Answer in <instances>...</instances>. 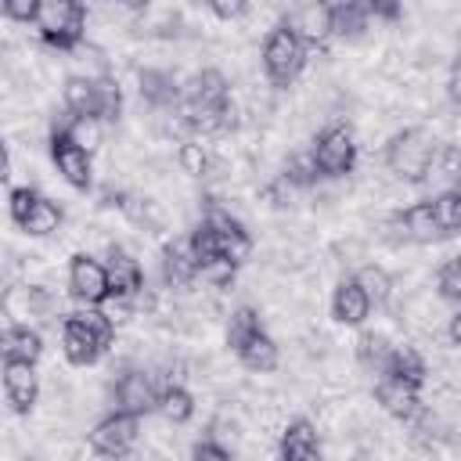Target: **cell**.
<instances>
[{
  "label": "cell",
  "instance_id": "cell-1",
  "mask_svg": "<svg viewBox=\"0 0 461 461\" xmlns=\"http://www.w3.org/2000/svg\"><path fill=\"white\" fill-rule=\"evenodd\" d=\"M112 335H115V321L104 306H79L61 321V353L76 367L97 364L101 353L112 346Z\"/></svg>",
  "mask_w": 461,
  "mask_h": 461
},
{
  "label": "cell",
  "instance_id": "cell-2",
  "mask_svg": "<svg viewBox=\"0 0 461 461\" xmlns=\"http://www.w3.org/2000/svg\"><path fill=\"white\" fill-rule=\"evenodd\" d=\"M191 249H194V256H198V270H202L205 263H212V259H230V263L238 267V263L249 259L252 238H249V230H245L227 209H216V205H212V209L202 216V223L191 230Z\"/></svg>",
  "mask_w": 461,
  "mask_h": 461
},
{
  "label": "cell",
  "instance_id": "cell-3",
  "mask_svg": "<svg viewBox=\"0 0 461 461\" xmlns=\"http://www.w3.org/2000/svg\"><path fill=\"white\" fill-rule=\"evenodd\" d=\"M184 115L198 133H216L230 122V83L220 68H202L187 94H184Z\"/></svg>",
  "mask_w": 461,
  "mask_h": 461
},
{
  "label": "cell",
  "instance_id": "cell-4",
  "mask_svg": "<svg viewBox=\"0 0 461 461\" xmlns=\"http://www.w3.org/2000/svg\"><path fill=\"white\" fill-rule=\"evenodd\" d=\"M32 25L43 43H50L58 50H72V47H79L83 29H86V7H83V0H40Z\"/></svg>",
  "mask_w": 461,
  "mask_h": 461
},
{
  "label": "cell",
  "instance_id": "cell-5",
  "mask_svg": "<svg viewBox=\"0 0 461 461\" xmlns=\"http://www.w3.org/2000/svg\"><path fill=\"white\" fill-rule=\"evenodd\" d=\"M306 68V43L281 22L263 40V72L274 86H292Z\"/></svg>",
  "mask_w": 461,
  "mask_h": 461
},
{
  "label": "cell",
  "instance_id": "cell-6",
  "mask_svg": "<svg viewBox=\"0 0 461 461\" xmlns=\"http://www.w3.org/2000/svg\"><path fill=\"white\" fill-rule=\"evenodd\" d=\"M432 151H436V140L425 130H403L385 144V166L403 184H425Z\"/></svg>",
  "mask_w": 461,
  "mask_h": 461
},
{
  "label": "cell",
  "instance_id": "cell-7",
  "mask_svg": "<svg viewBox=\"0 0 461 461\" xmlns=\"http://www.w3.org/2000/svg\"><path fill=\"white\" fill-rule=\"evenodd\" d=\"M310 155H313V166L321 176H346L357 166V137L349 126L331 122L313 137Z\"/></svg>",
  "mask_w": 461,
  "mask_h": 461
},
{
  "label": "cell",
  "instance_id": "cell-8",
  "mask_svg": "<svg viewBox=\"0 0 461 461\" xmlns=\"http://www.w3.org/2000/svg\"><path fill=\"white\" fill-rule=\"evenodd\" d=\"M68 295L79 306H104L112 299V281H108V267L86 252L72 256L68 263Z\"/></svg>",
  "mask_w": 461,
  "mask_h": 461
},
{
  "label": "cell",
  "instance_id": "cell-9",
  "mask_svg": "<svg viewBox=\"0 0 461 461\" xmlns=\"http://www.w3.org/2000/svg\"><path fill=\"white\" fill-rule=\"evenodd\" d=\"M137 436H140V414H130V411H119V407H115L112 414H104V418L94 425V432H90V450H94V454H104V457H122V454L133 450Z\"/></svg>",
  "mask_w": 461,
  "mask_h": 461
},
{
  "label": "cell",
  "instance_id": "cell-10",
  "mask_svg": "<svg viewBox=\"0 0 461 461\" xmlns=\"http://www.w3.org/2000/svg\"><path fill=\"white\" fill-rule=\"evenodd\" d=\"M285 25L306 47H317V43H324V40L335 36V4H328V0H299L285 14Z\"/></svg>",
  "mask_w": 461,
  "mask_h": 461
},
{
  "label": "cell",
  "instance_id": "cell-11",
  "mask_svg": "<svg viewBox=\"0 0 461 461\" xmlns=\"http://www.w3.org/2000/svg\"><path fill=\"white\" fill-rule=\"evenodd\" d=\"M50 162L58 169V176L65 184H72L76 191H86L94 184V162H90V151L79 148L65 130H58L50 137Z\"/></svg>",
  "mask_w": 461,
  "mask_h": 461
},
{
  "label": "cell",
  "instance_id": "cell-12",
  "mask_svg": "<svg viewBox=\"0 0 461 461\" xmlns=\"http://www.w3.org/2000/svg\"><path fill=\"white\" fill-rule=\"evenodd\" d=\"M158 393H162V389H155L151 375H148V371H137V367L122 371V375L115 378V389H112L115 407H119V411H130V414H140V418L158 407Z\"/></svg>",
  "mask_w": 461,
  "mask_h": 461
},
{
  "label": "cell",
  "instance_id": "cell-13",
  "mask_svg": "<svg viewBox=\"0 0 461 461\" xmlns=\"http://www.w3.org/2000/svg\"><path fill=\"white\" fill-rule=\"evenodd\" d=\"M375 400L382 403L385 414L400 418V421H414L421 414V385L403 382L396 375H382L375 385Z\"/></svg>",
  "mask_w": 461,
  "mask_h": 461
},
{
  "label": "cell",
  "instance_id": "cell-14",
  "mask_svg": "<svg viewBox=\"0 0 461 461\" xmlns=\"http://www.w3.org/2000/svg\"><path fill=\"white\" fill-rule=\"evenodd\" d=\"M4 396H7L14 414H29L36 407V396H40L36 364H29V360H4Z\"/></svg>",
  "mask_w": 461,
  "mask_h": 461
},
{
  "label": "cell",
  "instance_id": "cell-15",
  "mask_svg": "<svg viewBox=\"0 0 461 461\" xmlns=\"http://www.w3.org/2000/svg\"><path fill=\"white\" fill-rule=\"evenodd\" d=\"M371 310H375V303L367 299V292L360 288L357 277H342V281L335 285V295H331V317H335L339 324L357 328V324L367 321Z\"/></svg>",
  "mask_w": 461,
  "mask_h": 461
},
{
  "label": "cell",
  "instance_id": "cell-16",
  "mask_svg": "<svg viewBox=\"0 0 461 461\" xmlns=\"http://www.w3.org/2000/svg\"><path fill=\"white\" fill-rule=\"evenodd\" d=\"M104 267H108V281H112V295L115 299H130L133 303L144 292V270L126 249H112L104 256Z\"/></svg>",
  "mask_w": 461,
  "mask_h": 461
},
{
  "label": "cell",
  "instance_id": "cell-17",
  "mask_svg": "<svg viewBox=\"0 0 461 461\" xmlns=\"http://www.w3.org/2000/svg\"><path fill=\"white\" fill-rule=\"evenodd\" d=\"M393 223L400 227V234H403L407 241H418V245L443 241V230H439V223H436V216H432L429 198H425V202L407 205L403 212H396V216H393Z\"/></svg>",
  "mask_w": 461,
  "mask_h": 461
},
{
  "label": "cell",
  "instance_id": "cell-18",
  "mask_svg": "<svg viewBox=\"0 0 461 461\" xmlns=\"http://www.w3.org/2000/svg\"><path fill=\"white\" fill-rule=\"evenodd\" d=\"M162 277H166L169 288H187L198 277V256L191 249V238L187 241H169L162 249Z\"/></svg>",
  "mask_w": 461,
  "mask_h": 461
},
{
  "label": "cell",
  "instance_id": "cell-19",
  "mask_svg": "<svg viewBox=\"0 0 461 461\" xmlns=\"http://www.w3.org/2000/svg\"><path fill=\"white\" fill-rule=\"evenodd\" d=\"M281 457H288V461H310V457H321V439H317V429H313V421H306V418H295V421H288L285 425V432H281Z\"/></svg>",
  "mask_w": 461,
  "mask_h": 461
},
{
  "label": "cell",
  "instance_id": "cell-20",
  "mask_svg": "<svg viewBox=\"0 0 461 461\" xmlns=\"http://www.w3.org/2000/svg\"><path fill=\"white\" fill-rule=\"evenodd\" d=\"M61 104L68 108V115H97L101 119L97 76H68L61 86Z\"/></svg>",
  "mask_w": 461,
  "mask_h": 461
},
{
  "label": "cell",
  "instance_id": "cell-21",
  "mask_svg": "<svg viewBox=\"0 0 461 461\" xmlns=\"http://www.w3.org/2000/svg\"><path fill=\"white\" fill-rule=\"evenodd\" d=\"M61 205L58 202H50V198H43L40 191H36V198L29 202V209H25V216L18 220V227L25 230V234H32V238H47V234H54L58 227H61Z\"/></svg>",
  "mask_w": 461,
  "mask_h": 461
},
{
  "label": "cell",
  "instance_id": "cell-22",
  "mask_svg": "<svg viewBox=\"0 0 461 461\" xmlns=\"http://www.w3.org/2000/svg\"><path fill=\"white\" fill-rule=\"evenodd\" d=\"M234 357L249 367V371H274L277 367V342L259 328V331H252L238 349H234Z\"/></svg>",
  "mask_w": 461,
  "mask_h": 461
},
{
  "label": "cell",
  "instance_id": "cell-23",
  "mask_svg": "<svg viewBox=\"0 0 461 461\" xmlns=\"http://www.w3.org/2000/svg\"><path fill=\"white\" fill-rule=\"evenodd\" d=\"M425 184H436V191L461 187V151L454 144H436L429 173H425Z\"/></svg>",
  "mask_w": 461,
  "mask_h": 461
},
{
  "label": "cell",
  "instance_id": "cell-24",
  "mask_svg": "<svg viewBox=\"0 0 461 461\" xmlns=\"http://www.w3.org/2000/svg\"><path fill=\"white\" fill-rule=\"evenodd\" d=\"M0 349H4V360H29V364H36L43 357V339L29 324H11L4 331V346Z\"/></svg>",
  "mask_w": 461,
  "mask_h": 461
},
{
  "label": "cell",
  "instance_id": "cell-25",
  "mask_svg": "<svg viewBox=\"0 0 461 461\" xmlns=\"http://www.w3.org/2000/svg\"><path fill=\"white\" fill-rule=\"evenodd\" d=\"M429 205H432V216H436V223H439V230H443V238L461 234V187L436 191V194L429 198Z\"/></svg>",
  "mask_w": 461,
  "mask_h": 461
},
{
  "label": "cell",
  "instance_id": "cell-26",
  "mask_svg": "<svg viewBox=\"0 0 461 461\" xmlns=\"http://www.w3.org/2000/svg\"><path fill=\"white\" fill-rule=\"evenodd\" d=\"M140 94H144V101H151L155 108H166V104H176L180 86H176V79H173L169 72H162V68H144V72H140Z\"/></svg>",
  "mask_w": 461,
  "mask_h": 461
},
{
  "label": "cell",
  "instance_id": "cell-27",
  "mask_svg": "<svg viewBox=\"0 0 461 461\" xmlns=\"http://www.w3.org/2000/svg\"><path fill=\"white\" fill-rule=\"evenodd\" d=\"M393 349H396V346H389V342H385V335H375V331L360 335V342H357V357H360V364H364L367 371H375L378 378L389 371Z\"/></svg>",
  "mask_w": 461,
  "mask_h": 461
},
{
  "label": "cell",
  "instance_id": "cell-28",
  "mask_svg": "<svg viewBox=\"0 0 461 461\" xmlns=\"http://www.w3.org/2000/svg\"><path fill=\"white\" fill-rule=\"evenodd\" d=\"M166 421H173V425H184L191 414H194V396L184 389V385H166L162 393H158V407H155Z\"/></svg>",
  "mask_w": 461,
  "mask_h": 461
},
{
  "label": "cell",
  "instance_id": "cell-29",
  "mask_svg": "<svg viewBox=\"0 0 461 461\" xmlns=\"http://www.w3.org/2000/svg\"><path fill=\"white\" fill-rule=\"evenodd\" d=\"M385 375H396V378H403V382L421 385V382H425V375H429V367H425V360H421V353H418V349H411V346H396Z\"/></svg>",
  "mask_w": 461,
  "mask_h": 461
},
{
  "label": "cell",
  "instance_id": "cell-30",
  "mask_svg": "<svg viewBox=\"0 0 461 461\" xmlns=\"http://www.w3.org/2000/svg\"><path fill=\"white\" fill-rule=\"evenodd\" d=\"M65 133L79 144V148H86L90 155L101 148V140H104V119H97V115H72L68 119V126H65Z\"/></svg>",
  "mask_w": 461,
  "mask_h": 461
},
{
  "label": "cell",
  "instance_id": "cell-31",
  "mask_svg": "<svg viewBox=\"0 0 461 461\" xmlns=\"http://www.w3.org/2000/svg\"><path fill=\"white\" fill-rule=\"evenodd\" d=\"M353 277L360 281V288L367 292V299H371L375 306H385V303H389V295H393V277H389L382 267H360Z\"/></svg>",
  "mask_w": 461,
  "mask_h": 461
},
{
  "label": "cell",
  "instance_id": "cell-32",
  "mask_svg": "<svg viewBox=\"0 0 461 461\" xmlns=\"http://www.w3.org/2000/svg\"><path fill=\"white\" fill-rule=\"evenodd\" d=\"M263 324H259V313L252 310V306H238L234 313H230V321H227V346L230 349H238L252 331H259Z\"/></svg>",
  "mask_w": 461,
  "mask_h": 461
},
{
  "label": "cell",
  "instance_id": "cell-33",
  "mask_svg": "<svg viewBox=\"0 0 461 461\" xmlns=\"http://www.w3.org/2000/svg\"><path fill=\"white\" fill-rule=\"evenodd\" d=\"M367 22H371V18L360 11L357 0L335 4V36H360V29H364Z\"/></svg>",
  "mask_w": 461,
  "mask_h": 461
},
{
  "label": "cell",
  "instance_id": "cell-34",
  "mask_svg": "<svg viewBox=\"0 0 461 461\" xmlns=\"http://www.w3.org/2000/svg\"><path fill=\"white\" fill-rule=\"evenodd\" d=\"M436 292H439V299L461 306V256H450V259L439 267V274H436Z\"/></svg>",
  "mask_w": 461,
  "mask_h": 461
},
{
  "label": "cell",
  "instance_id": "cell-35",
  "mask_svg": "<svg viewBox=\"0 0 461 461\" xmlns=\"http://www.w3.org/2000/svg\"><path fill=\"white\" fill-rule=\"evenodd\" d=\"M97 97H101V119H104V122L119 119V112H122L119 83H115V79H108V76H97Z\"/></svg>",
  "mask_w": 461,
  "mask_h": 461
},
{
  "label": "cell",
  "instance_id": "cell-36",
  "mask_svg": "<svg viewBox=\"0 0 461 461\" xmlns=\"http://www.w3.org/2000/svg\"><path fill=\"white\" fill-rule=\"evenodd\" d=\"M357 4L371 22H396L400 18V0H357Z\"/></svg>",
  "mask_w": 461,
  "mask_h": 461
},
{
  "label": "cell",
  "instance_id": "cell-37",
  "mask_svg": "<svg viewBox=\"0 0 461 461\" xmlns=\"http://www.w3.org/2000/svg\"><path fill=\"white\" fill-rule=\"evenodd\" d=\"M36 7H40V0H4V14L11 22H32Z\"/></svg>",
  "mask_w": 461,
  "mask_h": 461
},
{
  "label": "cell",
  "instance_id": "cell-38",
  "mask_svg": "<svg viewBox=\"0 0 461 461\" xmlns=\"http://www.w3.org/2000/svg\"><path fill=\"white\" fill-rule=\"evenodd\" d=\"M32 198H36L32 187H14V191H11V220H14V223L25 216V209H29Z\"/></svg>",
  "mask_w": 461,
  "mask_h": 461
},
{
  "label": "cell",
  "instance_id": "cell-39",
  "mask_svg": "<svg viewBox=\"0 0 461 461\" xmlns=\"http://www.w3.org/2000/svg\"><path fill=\"white\" fill-rule=\"evenodd\" d=\"M191 457H212V461H227V457H230V450H227V447H220V443H212V439H202V443H194V447H191Z\"/></svg>",
  "mask_w": 461,
  "mask_h": 461
},
{
  "label": "cell",
  "instance_id": "cell-40",
  "mask_svg": "<svg viewBox=\"0 0 461 461\" xmlns=\"http://www.w3.org/2000/svg\"><path fill=\"white\" fill-rule=\"evenodd\" d=\"M205 4H209V11H212L216 18H238L249 0H205Z\"/></svg>",
  "mask_w": 461,
  "mask_h": 461
},
{
  "label": "cell",
  "instance_id": "cell-41",
  "mask_svg": "<svg viewBox=\"0 0 461 461\" xmlns=\"http://www.w3.org/2000/svg\"><path fill=\"white\" fill-rule=\"evenodd\" d=\"M180 162H184L191 173H202V169H205V151H202L198 144H184V148H180Z\"/></svg>",
  "mask_w": 461,
  "mask_h": 461
},
{
  "label": "cell",
  "instance_id": "cell-42",
  "mask_svg": "<svg viewBox=\"0 0 461 461\" xmlns=\"http://www.w3.org/2000/svg\"><path fill=\"white\" fill-rule=\"evenodd\" d=\"M447 94H450V101L461 108V54H457V61L450 65V79H447Z\"/></svg>",
  "mask_w": 461,
  "mask_h": 461
},
{
  "label": "cell",
  "instance_id": "cell-43",
  "mask_svg": "<svg viewBox=\"0 0 461 461\" xmlns=\"http://www.w3.org/2000/svg\"><path fill=\"white\" fill-rule=\"evenodd\" d=\"M447 335H450L454 346H461V306L454 310V317H450V324H447Z\"/></svg>",
  "mask_w": 461,
  "mask_h": 461
},
{
  "label": "cell",
  "instance_id": "cell-44",
  "mask_svg": "<svg viewBox=\"0 0 461 461\" xmlns=\"http://www.w3.org/2000/svg\"><path fill=\"white\" fill-rule=\"evenodd\" d=\"M119 4H122V7H130V11H140L148 0H119Z\"/></svg>",
  "mask_w": 461,
  "mask_h": 461
}]
</instances>
